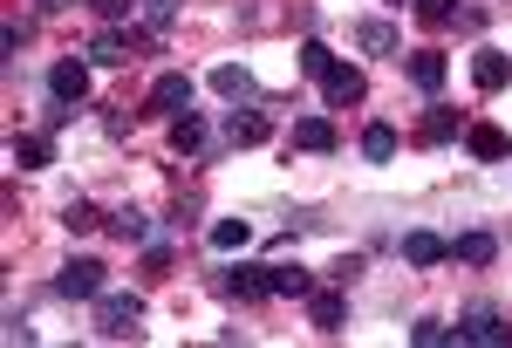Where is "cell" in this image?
<instances>
[{
  "label": "cell",
  "mask_w": 512,
  "mask_h": 348,
  "mask_svg": "<svg viewBox=\"0 0 512 348\" xmlns=\"http://www.w3.org/2000/svg\"><path fill=\"white\" fill-rule=\"evenodd\" d=\"M451 342H485V348H512V321L499 308H465L458 314V328H451Z\"/></svg>",
  "instance_id": "7a4b0ae2"
},
{
  "label": "cell",
  "mask_w": 512,
  "mask_h": 348,
  "mask_svg": "<svg viewBox=\"0 0 512 348\" xmlns=\"http://www.w3.org/2000/svg\"><path fill=\"white\" fill-rule=\"evenodd\" d=\"M144 273H171V246H144Z\"/></svg>",
  "instance_id": "4dcf8cb0"
},
{
  "label": "cell",
  "mask_w": 512,
  "mask_h": 348,
  "mask_svg": "<svg viewBox=\"0 0 512 348\" xmlns=\"http://www.w3.org/2000/svg\"><path fill=\"white\" fill-rule=\"evenodd\" d=\"M355 273H362V253H349V260H335V267H328V280H335V287H349Z\"/></svg>",
  "instance_id": "f546056e"
},
{
  "label": "cell",
  "mask_w": 512,
  "mask_h": 348,
  "mask_svg": "<svg viewBox=\"0 0 512 348\" xmlns=\"http://www.w3.org/2000/svg\"><path fill=\"white\" fill-rule=\"evenodd\" d=\"M308 314H315L321 335H342V321H349V301H342V287H315V294H308Z\"/></svg>",
  "instance_id": "8fae6325"
},
{
  "label": "cell",
  "mask_w": 512,
  "mask_h": 348,
  "mask_svg": "<svg viewBox=\"0 0 512 348\" xmlns=\"http://www.w3.org/2000/svg\"><path fill=\"white\" fill-rule=\"evenodd\" d=\"M48 96H55V103H82V96H89V62H76V55L55 62V69H48Z\"/></svg>",
  "instance_id": "ba28073f"
},
{
  "label": "cell",
  "mask_w": 512,
  "mask_h": 348,
  "mask_svg": "<svg viewBox=\"0 0 512 348\" xmlns=\"http://www.w3.org/2000/svg\"><path fill=\"white\" fill-rule=\"evenodd\" d=\"M444 76H451V62H444L437 48H417V55H410V82H417L424 96H437V89H444Z\"/></svg>",
  "instance_id": "5bb4252c"
},
{
  "label": "cell",
  "mask_w": 512,
  "mask_h": 348,
  "mask_svg": "<svg viewBox=\"0 0 512 348\" xmlns=\"http://www.w3.org/2000/svg\"><path fill=\"white\" fill-rule=\"evenodd\" d=\"M62 226H69V232L82 239V232H96V226H103V212H96L89 198H69V205H62Z\"/></svg>",
  "instance_id": "484cf974"
},
{
  "label": "cell",
  "mask_w": 512,
  "mask_h": 348,
  "mask_svg": "<svg viewBox=\"0 0 512 348\" xmlns=\"http://www.w3.org/2000/svg\"><path fill=\"white\" fill-rule=\"evenodd\" d=\"M41 7H48V14H62V7H76V0H41Z\"/></svg>",
  "instance_id": "d6a6232c"
},
{
  "label": "cell",
  "mask_w": 512,
  "mask_h": 348,
  "mask_svg": "<svg viewBox=\"0 0 512 348\" xmlns=\"http://www.w3.org/2000/svg\"><path fill=\"white\" fill-rule=\"evenodd\" d=\"M451 260H458V267H492V260H499V239H492V232H458V239H451Z\"/></svg>",
  "instance_id": "7c38bea8"
},
{
  "label": "cell",
  "mask_w": 512,
  "mask_h": 348,
  "mask_svg": "<svg viewBox=\"0 0 512 348\" xmlns=\"http://www.w3.org/2000/svg\"><path fill=\"white\" fill-rule=\"evenodd\" d=\"M151 7H171V0H151Z\"/></svg>",
  "instance_id": "836d02e7"
},
{
  "label": "cell",
  "mask_w": 512,
  "mask_h": 348,
  "mask_svg": "<svg viewBox=\"0 0 512 348\" xmlns=\"http://www.w3.org/2000/svg\"><path fill=\"white\" fill-rule=\"evenodd\" d=\"M212 246H219V253H246V246H253V226H246V219H219V226H212Z\"/></svg>",
  "instance_id": "d4e9b609"
},
{
  "label": "cell",
  "mask_w": 512,
  "mask_h": 348,
  "mask_svg": "<svg viewBox=\"0 0 512 348\" xmlns=\"http://www.w3.org/2000/svg\"><path fill=\"white\" fill-rule=\"evenodd\" d=\"M144 110H151V116H185V110H192V76H178V69L158 76V82H151V96H144Z\"/></svg>",
  "instance_id": "5b68a950"
},
{
  "label": "cell",
  "mask_w": 512,
  "mask_h": 348,
  "mask_svg": "<svg viewBox=\"0 0 512 348\" xmlns=\"http://www.w3.org/2000/svg\"><path fill=\"white\" fill-rule=\"evenodd\" d=\"M362 157H369V164H390L396 157V130L390 123H369V130H362Z\"/></svg>",
  "instance_id": "603a6c76"
},
{
  "label": "cell",
  "mask_w": 512,
  "mask_h": 348,
  "mask_svg": "<svg viewBox=\"0 0 512 348\" xmlns=\"http://www.w3.org/2000/svg\"><path fill=\"white\" fill-rule=\"evenodd\" d=\"M403 260L410 267H437V260H451V246L437 232H403Z\"/></svg>",
  "instance_id": "ac0fdd59"
},
{
  "label": "cell",
  "mask_w": 512,
  "mask_h": 348,
  "mask_svg": "<svg viewBox=\"0 0 512 348\" xmlns=\"http://www.w3.org/2000/svg\"><path fill=\"white\" fill-rule=\"evenodd\" d=\"M315 294V273L301 267H274V301H308Z\"/></svg>",
  "instance_id": "7402d4cb"
},
{
  "label": "cell",
  "mask_w": 512,
  "mask_h": 348,
  "mask_svg": "<svg viewBox=\"0 0 512 348\" xmlns=\"http://www.w3.org/2000/svg\"><path fill=\"white\" fill-rule=\"evenodd\" d=\"M110 226H117V239H123V246H144V239H151V219H144L137 205H123V212H110Z\"/></svg>",
  "instance_id": "cb8c5ba5"
},
{
  "label": "cell",
  "mask_w": 512,
  "mask_h": 348,
  "mask_svg": "<svg viewBox=\"0 0 512 348\" xmlns=\"http://www.w3.org/2000/svg\"><path fill=\"white\" fill-rule=\"evenodd\" d=\"M472 82L485 89V96H492V89H506V82H512V55H499V48H478V55H472Z\"/></svg>",
  "instance_id": "4fadbf2b"
},
{
  "label": "cell",
  "mask_w": 512,
  "mask_h": 348,
  "mask_svg": "<svg viewBox=\"0 0 512 348\" xmlns=\"http://www.w3.org/2000/svg\"><path fill=\"white\" fill-rule=\"evenodd\" d=\"M410 342H417V348H437V342H451V328H444V321H431V314H424V321H417V328H410Z\"/></svg>",
  "instance_id": "f1b7e54d"
},
{
  "label": "cell",
  "mask_w": 512,
  "mask_h": 348,
  "mask_svg": "<svg viewBox=\"0 0 512 348\" xmlns=\"http://www.w3.org/2000/svg\"><path fill=\"white\" fill-rule=\"evenodd\" d=\"M55 294L62 301H96L103 294V260H69V267L55 273Z\"/></svg>",
  "instance_id": "277c9868"
},
{
  "label": "cell",
  "mask_w": 512,
  "mask_h": 348,
  "mask_svg": "<svg viewBox=\"0 0 512 348\" xmlns=\"http://www.w3.org/2000/svg\"><path fill=\"white\" fill-rule=\"evenodd\" d=\"M465 151H472V157H485V164H499V157L512 151V137L499 130V123H472V130H465Z\"/></svg>",
  "instance_id": "2e32d148"
},
{
  "label": "cell",
  "mask_w": 512,
  "mask_h": 348,
  "mask_svg": "<svg viewBox=\"0 0 512 348\" xmlns=\"http://www.w3.org/2000/svg\"><path fill=\"white\" fill-rule=\"evenodd\" d=\"M355 48H369V55H396L403 35H396L390 21H355Z\"/></svg>",
  "instance_id": "d6986e66"
},
{
  "label": "cell",
  "mask_w": 512,
  "mask_h": 348,
  "mask_svg": "<svg viewBox=\"0 0 512 348\" xmlns=\"http://www.w3.org/2000/svg\"><path fill=\"white\" fill-rule=\"evenodd\" d=\"M226 144H239V151L267 144V116H260V110H233V116H226Z\"/></svg>",
  "instance_id": "e0dca14e"
},
{
  "label": "cell",
  "mask_w": 512,
  "mask_h": 348,
  "mask_svg": "<svg viewBox=\"0 0 512 348\" xmlns=\"http://www.w3.org/2000/svg\"><path fill=\"white\" fill-rule=\"evenodd\" d=\"M89 7H96V14H103V21H123V14H130V7H137V0H89Z\"/></svg>",
  "instance_id": "1f68e13d"
},
{
  "label": "cell",
  "mask_w": 512,
  "mask_h": 348,
  "mask_svg": "<svg viewBox=\"0 0 512 348\" xmlns=\"http://www.w3.org/2000/svg\"><path fill=\"white\" fill-rule=\"evenodd\" d=\"M396 7H403V0H396Z\"/></svg>",
  "instance_id": "e575fe53"
},
{
  "label": "cell",
  "mask_w": 512,
  "mask_h": 348,
  "mask_svg": "<svg viewBox=\"0 0 512 348\" xmlns=\"http://www.w3.org/2000/svg\"><path fill=\"white\" fill-rule=\"evenodd\" d=\"M130 55H137V35H123V28H103V35L89 41V62L96 69H123Z\"/></svg>",
  "instance_id": "30bf717a"
},
{
  "label": "cell",
  "mask_w": 512,
  "mask_h": 348,
  "mask_svg": "<svg viewBox=\"0 0 512 348\" xmlns=\"http://www.w3.org/2000/svg\"><path fill=\"white\" fill-rule=\"evenodd\" d=\"M7 157H14L21 171H41V164H55V144H48V137H14Z\"/></svg>",
  "instance_id": "44dd1931"
},
{
  "label": "cell",
  "mask_w": 512,
  "mask_h": 348,
  "mask_svg": "<svg viewBox=\"0 0 512 348\" xmlns=\"http://www.w3.org/2000/svg\"><path fill=\"white\" fill-rule=\"evenodd\" d=\"M171 151H185V157H198V151H205V123H198V110L171 116Z\"/></svg>",
  "instance_id": "ffe728a7"
},
{
  "label": "cell",
  "mask_w": 512,
  "mask_h": 348,
  "mask_svg": "<svg viewBox=\"0 0 512 348\" xmlns=\"http://www.w3.org/2000/svg\"><path fill=\"white\" fill-rule=\"evenodd\" d=\"M417 7V21L424 28H444V21H458V0H410Z\"/></svg>",
  "instance_id": "83f0119b"
},
{
  "label": "cell",
  "mask_w": 512,
  "mask_h": 348,
  "mask_svg": "<svg viewBox=\"0 0 512 348\" xmlns=\"http://www.w3.org/2000/svg\"><path fill=\"white\" fill-rule=\"evenodd\" d=\"M219 294H226V301H274V267H233V273H219Z\"/></svg>",
  "instance_id": "3957f363"
},
{
  "label": "cell",
  "mask_w": 512,
  "mask_h": 348,
  "mask_svg": "<svg viewBox=\"0 0 512 348\" xmlns=\"http://www.w3.org/2000/svg\"><path fill=\"white\" fill-rule=\"evenodd\" d=\"M335 144H342V137H335V123H328V116H294V130H287V151H315V157H328Z\"/></svg>",
  "instance_id": "52a82bcc"
},
{
  "label": "cell",
  "mask_w": 512,
  "mask_h": 348,
  "mask_svg": "<svg viewBox=\"0 0 512 348\" xmlns=\"http://www.w3.org/2000/svg\"><path fill=\"white\" fill-rule=\"evenodd\" d=\"M321 89H328V103H335V110H355V103L369 96V82H362V69H349V62H335V69L321 76Z\"/></svg>",
  "instance_id": "9c48e42d"
},
{
  "label": "cell",
  "mask_w": 512,
  "mask_h": 348,
  "mask_svg": "<svg viewBox=\"0 0 512 348\" xmlns=\"http://www.w3.org/2000/svg\"><path fill=\"white\" fill-rule=\"evenodd\" d=\"M212 89H219L226 103H253V96H260V82L246 76L239 62H219V69H212Z\"/></svg>",
  "instance_id": "9a60e30c"
},
{
  "label": "cell",
  "mask_w": 512,
  "mask_h": 348,
  "mask_svg": "<svg viewBox=\"0 0 512 348\" xmlns=\"http://www.w3.org/2000/svg\"><path fill=\"white\" fill-rule=\"evenodd\" d=\"M465 130H472V123H465V110H451V103H431V110H424V123H417V144H451V137H465Z\"/></svg>",
  "instance_id": "8992f818"
},
{
  "label": "cell",
  "mask_w": 512,
  "mask_h": 348,
  "mask_svg": "<svg viewBox=\"0 0 512 348\" xmlns=\"http://www.w3.org/2000/svg\"><path fill=\"white\" fill-rule=\"evenodd\" d=\"M144 294H96V335H110V342H137L144 328Z\"/></svg>",
  "instance_id": "6da1fadb"
},
{
  "label": "cell",
  "mask_w": 512,
  "mask_h": 348,
  "mask_svg": "<svg viewBox=\"0 0 512 348\" xmlns=\"http://www.w3.org/2000/svg\"><path fill=\"white\" fill-rule=\"evenodd\" d=\"M328 69H335V55H328V41H301V76H328Z\"/></svg>",
  "instance_id": "4316f807"
}]
</instances>
